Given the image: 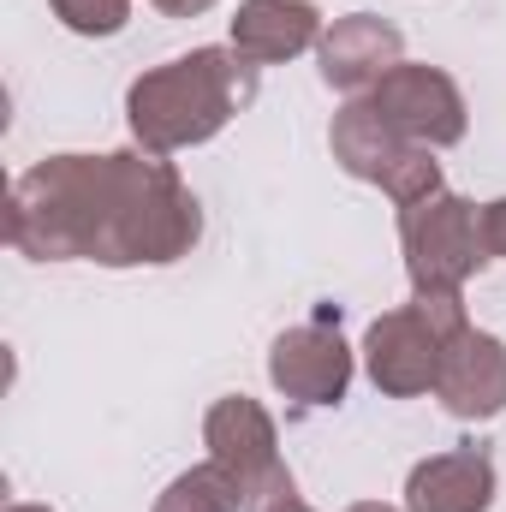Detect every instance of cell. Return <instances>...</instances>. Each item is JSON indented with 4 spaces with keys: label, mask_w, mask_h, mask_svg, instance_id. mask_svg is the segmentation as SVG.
<instances>
[{
    "label": "cell",
    "mask_w": 506,
    "mask_h": 512,
    "mask_svg": "<svg viewBox=\"0 0 506 512\" xmlns=\"http://www.w3.org/2000/svg\"><path fill=\"white\" fill-rule=\"evenodd\" d=\"M197 233V197L149 149L36 161L6 203V239L36 262H179Z\"/></svg>",
    "instance_id": "cell-1"
},
{
    "label": "cell",
    "mask_w": 506,
    "mask_h": 512,
    "mask_svg": "<svg viewBox=\"0 0 506 512\" xmlns=\"http://www.w3.org/2000/svg\"><path fill=\"white\" fill-rule=\"evenodd\" d=\"M256 96V66L227 48H197L179 54L155 72H143L126 96L131 131L149 155H173L191 143H209L239 108Z\"/></svg>",
    "instance_id": "cell-2"
},
{
    "label": "cell",
    "mask_w": 506,
    "mask_h": 512,
    "mask_svg": "<svg viewBox=\"0 0 506 512\" xmlns=\"http://www.w3.org/2000/svg\"><path fill=\"white\" fill-rule=\"evenodd\" d=\"M465 304L447 298V292H417L405 310H387L381 322H370L364 334V364H370V382L393 399H411V393H429L441 376V352L453 334H465Z\"/></svg>",
    "instance_id": "cell-3"
},
{
    "label": "cell",
    "mask_w": 506,
    "mask_h": 512,
    "mask_svg": "<svg viewBox=\"0 0 506 512\" xmlns=\"http://www.w3.org/2000/svg\"><path fill=\"white\" fill-rule=\"evenodd\" d=\"M399 239H405V268H411L417 292H459L489 262L483 209H471L453 191H435V197L399 209Z\"/></svg>",
    "instance_id": "cell-4"
},
{
    "label": "cell",
    "mask_w": 506,
    "mask_h": 512,
    "mask_svg": "<svg viewBox=\"0 0 506 512\" xmlns=\"http://www.w3.org/2000/svg\"><path fill=\"white\" fill-rule=\"evenodd\" d=\"M334 161L352 179L381 185L399 209H411V203H423V197L441 191V167L429 161V149L387 126L376 114V102H346L334 114Z\"/></svg>",
    "instance_id": "cell-5"
},
{
    "label": "cell",
    "mask_w": 506,
    "mask_h": 512,
    "mask_svg": "<svg viewBox=\"0 0 506 512\" xmlns=\"http://www.w3.org/2000/svg\"><path fill=\"white\" fill-rule=\"evenodd\" d=\"M203 441H209V459L239 483V495H245V512H262L274 507L280 495H298V483H292V471L280 465V441H274V417L245 399V393H227V399H215L209 405V417H203Z\"/></svg>",
    "instance_id": "cell-6"
},
{
    "label": "cell",
    "mask_w": 506,
    "mask_h": 512,
    "mask_svg": "<svg viewBox=\"0 0 506 512\" xmlns=\"http://www.w3.org/2000/svg\"><path fill=\"white\" fill-rule=\"evenodd\" d=\"M376 114L387 120L393 131H405L411 143H423V149H447V143H459L465 137V96H459V84L447 78V72H435V66H393L387 78L376 84Z\"/></svg>",
    "instance_id": "cell-7"
},
{
    "label": "cell",
    "mask_w": 506,
    "mask_h": 512,
    "mask_svg": "<svg viewBox=\"0 0 506 512\" xmlns=\"http://www.w3.org/2000/svg\"><path fill=\"white\" fill-rule=\"evenodd\" d=\"M268 376L298 405H340L352 387V352L340 340V322L328 328V316H316L304 328H286L268 352Z\"/></svg>",
    "instance_id": "cell-8"
},
{
    "label": "cell",
    "mask_w": 506,
    "mask_h": 512,
    "mask_svg": "<svg viewBox=\"0 0 506 512\" xmlns=\"http://www.w3.org/2000/svg\"><path fill=\"white\" fill-rule=\"evenodd\" d=\"M435 399L465 417V423H489L506 411V346L483 328H465L447 340L441 352V376H435Z\"/></svg>",
    "instance_id": "cell-9"
},
{
    "label": "cell",
    "mask_w": 506,
    "mask_h": 512,
    "mask_svg": "<svg viewBox=\"0 0 506 512\" xmlns=\"http://www.w3.org/2000/svg\"><path fill=\"white\" fill-rule=\"evenodd\" d=\"M399 54H405L399 30L387 18H376V12H352L334 30H322V78L334 90H364V84L376 90L381 78L399 66Z\"/></svg>",
    "instance_id": "cell-10"
},
{
    "label": "cell",
    "mask_w": 506,
    "mask_h": 512,
    "mask_svg": "<svg viewBox=\"0 0 506 512\" xmlns=\"http://www.w3.org/2000/svg\"><path fill=\"white\" fill-rule=\"evenodd\" d=\"M489 501H495V465L483 447L435 453L405 483V512H489Z\"/></svg>",
    "instance_id": "cell-11"
},
{
    "label": "cell",
    "mask_w": 506,
    "mask_h": 512,
    "mask_svg": "<svg viewBox=\"0 0 506 512\" xmlns=\"http://www.w3.org/2000/svg\"><path fill=\"white\" fill-rule=\"evenodd\" d=\"M310 42H322V18L310 0H245L233 18V54H245L251 66L292 60Z\"/></svg>",
    "instance_id": "cell-12"
},
{
    "label": "cell",
    "mask_w": 506,
    "mask_h": 512,
    "mask_svg": "<svg viewBox=\"0 0 506 512\" xmlns=\"http://www.w3.org/2000/svg\"><path fill=\"white\" fill-rule=\"evenodd\" d=\"M155 512H245V495H239V483L209 459V465L173 477L167 495L155 501Z\"/></svg>",
    "instance_id": "cell-13"
},
{
    "label": "cell",
    "mask_w": 506,
    "mask_h": 512,
    "mask_svg": "<svg viewBox=\"0 0 506 512\" xmlns=\"http://www.w3.org/2000/svg\"><path fill=\"white\" fill-rule=\"evenodd\" d=\"M54 18L78 36H114V30H126L131 0H54Z\"/></svg>",
    "instance_id": "cell-14"
},
{
    "label": "cell",
    "mask_w": 506,
    "mask_h": 512,
    "mask_svg": "<svg viewBox=\"0 0 506 512\" xmlns=\"http://www.w3.org/2000/svg\"><path fill=\"white\" fill-rule=\"evenodd\" d=\"M483 239H489V256H506V197L483 209Z\"/></svg>",
    "instance_id": "cell-15"
},
{
    "label": "cell",
    "mask_w": 506,
    "mask_h": 512,
    "mask_svg": "<svg viewBox=\"0 0 506 512\" xmlns=\"http://www.w3.org/2000/svg\"><path fill=\"white\" fill-rule=\"evenodd\" d=\"M149 6H161L167 18H197V12H209L215 0H149Z\"/></svg>",
    "instance_id": "cell-16"
},
{
    "label": "cell",
    "mask_w": 506,
    "mask_h": 512,
    "mask_svg": "<svg viewBox=\"0 0 506 512\" xmlns=\"http://www.w3.org/2000/svg\"><path fill=\"white\" fill-rule=\"evenodd\" d=\"M262 512H310V507H304V501H298V495H280V501H274V507H262Z\"/></svg>",
    "instance_id": "cell-17"
},
{
    "label": "cell",
    "mask_w": 506,
    "mask_h": 512,
    "mask_svg": "<svg viewBox=\"0 0 506 512\" xmlns=\"http://www.w3.org/2000/svg\"><path fill=\"white\" fill-rule=\"evenodd\" d=\"M6 512H48V507H30V501H18V507H6Z\"/></svg>",
    "instance_id": "cell-18"
},
{
    "label": "cell",
    "mask_w": 506,
    "mask_h": 512,
    "mask_svg": "<svg viewBox=\"0 0 506 512\" xmlns=\"http://www.w3.org/2000/svg\"><path fill=\"white\" fill-rule=\"evenodd\" d=\"M352 512H393V507H376V501H364V507H352Z\"/></svg>",
    "instance_id": "cell-19"
}]
</instances>
